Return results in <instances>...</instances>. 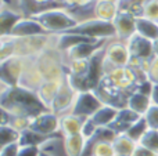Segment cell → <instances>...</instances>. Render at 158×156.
<instances>
[{"label": "cell", "mask_w": 158, "mask_h": 156, "mask_svg": "<svg viewBox=\"0 0 158 156\" xmlns=\"http://www.w3.org/2000/svg\"><path fill=\"white\" fill-rule=\"evenodd\" d=\"M0 108L8 112L11 116H29L36 118L38 115L50 111L40 101L36 91L13 86L6 93L0 94Z\"/></svg>", "instance_id": "cell-1"}, {"label": "cell", "mask_w": 158, "mask_h": 156, "mask_svg": "<svg viewBox=\"0 0 158 156\" xmlns=\"http://www.w3.org/2000/svg\"><path fill=\"white\" fill-rule=\"evenodd\" d=\"M33 19L39 22L46 29L49 35H61L68 30H71L74 26H77L79 19L74 17L71 13L61 7H53L40 10L31 15Z\"/></svg>", "instance_id": "cell-2"}, {"label": "cell", "mask_w": 158, "mask_h": 156, "mask_svg": "<svg viewBox=\"0 0 158 156\" xmlns=\"http://www.w3.org/2000/svg\"><path fill=\"white\" fill-rule=\"evenodd\" d=\"M36 64L44 80H63L67 76V64L64 55L56 47H49L35 57Z\"/></svg>", "instance_id": "cell-3"}, {"label": "cell", "mask_w": 158, "mask_h": 156, "mask_svg": "<svg viewBox=\"0 0 158 156\" xmlns=\"http://www.w3.org/2000/svg\"><path fill=\"white\" fill-rule=\"evenodd\" d=\"M65 33L85 36V37H90V39H97V40H111V39L117 37L115 26L112 22L101 21V19L94 18V17L79 21L77 26H74L71 30H68Z\"/></svg>", "instance_id": "cell-4"}, {"label": "cell", "mask_w": 158, "mask_h": 156, "mask_svg": "<svg viewBox=\"0 0 158 156\" xmlns=\"http://www.w3.org/2000/svg\"><path fill=\"white\" fill-rule=\"evenodd\" d=\"M101 107H103V102L96 96L94 91H82V93H78L77 99H75L69 112L74 113V115L81 116V118L89 119Z\"/></svg>", "instance_id": "cell-5"}, {"label": "cell", "mask_w": 158, "mask_h": 156, "mask_svg": "<svg viewBox=\"0 0 158 156\" xmlns=\"http://www.w3.org/2000/svg\"><path fill=\"white\" fill-rule=\"evenodd\" d=\"M25 65H27V58L18 57V55L2 61L0 62V80L8 83L10 86H18L19 79L24 73Z\"/></svg>", "instance_id": "cell-6"}, {"label": "cell", "mask_w": 158, "mask_h": 156, "mask_svg": "<svg viewBox=\"0 0 158 156\" xmlns=\"http://www.w3.org/2000/svg\"><path fill=\"white\" fill-rule=\"evenodd\" d=\"M77 96H78V91L69 84V82L67 80V76H65V80H64L63 86H61L50 111L57 113L58 116L68 113L71 111L72 105H74L75 99H77Z\"/></svg>", "instance_id": "cell-7"}, {"label": "cell", "mask_w": 158, "mask_h": 156, "mask_svg": "<svg viewBox=\"0 0 158 156\" xmlns=\"http://www.w3.org/2000/svg\"><path fill=\"white\" fill-rule=\"evenodd\" d=\"M31 130L39 133V134L52 137L56 133L60 131V116L52 111H46V112L38 115L36 118H33Z\"/></svg>", "instance_id": "cell-8"}, {"label": "cell", "mask_w": 158, "mask_h": 156, "mask_svg": "<svg viewBox=\"0 0 158 156\" xmlns=\"http://www.w3.org/2000/svg\"><path fill=\"white\" fill-rule=\"evenodd\" d=\"M112 24L115 26L118 40L126 41L136 33V17L132 13H129L126 8H121L119 14L117 15Z\"/></svg>", "instance_id": "cell-9"}, {"label": "cell", "mask_w": 158, "mask_h": 156, "mask_svg": "<svg viewBox=\"0 0 158 156\" xmlns=\"http://www.w3.org/2000/svg\"><path fill=\"white\" fill-rule=\"evenodd\" d=\"M43 82L44 77L42 75L40 69H39L38 64H36V60L35 58H27V65H25L24 73L19 79L18 86L28 88V90L38 91V88L43 84Z\"/></svg>", "instance_id": "cell-10"}, {"label": "cell", "mask_w": 158, "mask_h": 156, "mask_svg": "<svg viewBox=\"0 0 158 156\" xmlns=\"http://www.w3.org/2000/svg\"><path fill=\"white\" fill-rule=\"evenodd\" d=\"M104 57L108 58V60L117 66H128L132 55L128 49L126 41H122V40L111 41L110 40L108 43L106 44V47H104Z\"/></svg>", "instance_id": "cell-11"}, {"label": "cell", "mask_w": 158, "mask_h": 156, "mask_svg": "<svg viewBox=\"0 0 158 156\" xmlns=\"http://www.w3.org/2000/svg\"><path fill=\"white\" fill-rule=\"evenodd\" d=\"M39 35H49L43 26L32 17H24L15 24V26L11 29L8 36L13 37H31V36Z\"/></svg>", "instance_id": "cell-12"}, {"label": "cell", "mask_w": 158, "mask_h": 156, "mask_svg": "<svg viewBox=\"0 0 158 156\" xmlns=\"http://www.w3.org/2000/svg\"><path fill=\"white\" fill-rule=\"evenodd\" d=\"M126 44L132 57L140 58V60H151L154 57L153 41L140 36L139 33H135L129 40H126Z\"/></svg>", "instance_id": "cell-13"}, {"label": "cell", "mask_w": 158, "mask_h": 156, "mask_svg": "<svg viewBox=\"0 0 158 156\" xmlns=\"http://www.w3.org/2000/svg\"><path fill=\"white\" fill-rule=\"evenodd\" d=\"M119 4L118 0H96L93 3V17L101 21L114 22L121 11Z\"/></svg>", "instance_id": "cell-14"}, {"label": "cell", "mask_w": 158, "mask_h": 156, "mask_svg": "<svg viewBox=\"0 0 158 156\" xmlns=\"http://www.w3.org/2000/svg\"><path fill=\"white\" fill-rule=\"evenodd\" d=\"M64 80H44L43 84L40 86V87L38 88V91H36V94H38V97L40 98V101L44 104V107L47 108V109H50L53 105V102H54L56 97H57L58 91H60L61 86H63Z\"/></svg>", "instance_id": "cell-15"}, {"label": "cell", "mask_w": 158, "mask_h": 156, "mask_svg": "<svg viewBox=\"0 0 158 156\" xmlns=\"http://www.w3.org/2000/svg\"><path fill=\"white\" fill-rule=\"evenodd\" d=\"M86 122L85 118H81L78 115L68 112L65 115L60 116V131L63 133L64 137L68 135H75V134H82V129Z\"/></svg>", "instance_id": "cell-16"}, {"label": "cell", "mask_w": 158, "mask_h": 156, "mask_svg": "<svg viewBox=\"0 0 158 156\" xmlns=\"http://www.w3.org/2000/svg\"><path fill=\"white\" fill-rule=\"evenodd\" d=\"M142 118H143L142 115H139L137 112L132 111L131 108L125 107V108H122V109H119L118 116H117V120H115L110 127H111L112 130H115L118 134H121V133H126V130H128L132 124H135L139 119H142Z\"/></svg>", "instance_id": "cell-17"}, {"label": "cell", "mask_w": 158, "mask_h": 156, "mask_svg": "<svg viewBox=\"0 0 158 156\" xmlns=\"http://www.w3.org/2000/svg\"><path fill=\"white\" fill-rule=\"evenodd\" d=\"M151 105H153L151 96L142 93V91H139V90H135L133 93H131L128 97V108H131L132 111L137 112L142 116L146 115V112L148 111V108H150Z\"/></svg>", "instance_id": "cell-18"}, {"label": "cell", "mask_w": 158, "mask_h": 156, "mask_svg": "<svg viewBox=\"0 0 158 156\" xmlns=\"http://www.w3.org/2000/svg\"><path fill=\"white\" fill-rule=\"evenodd\" d=\"M21 18H24V14L15 11L14 8L7 7L2 4V11H0V28H2V35H8L11 32L15 24Z\"/></svg>", "instance_id": "cell-19"}, {"label": "cell", "mask_w": 158, "mask_h": 156, "mask_svg": "<svg viewBox=\"0 0 158 156\" xmlns=\"http://www.w3.org/2000/svg\"><path fill=\"white\" fill-rule=\"evenodd\" d=\"M118 112H119L118 108L111 107V105H103L90 119L97 127H110L117 120Z\"/></svg>", "instance_id": "cell-20"}, {"label": "cell", "mask_w": 158, "mask_h": 156, "mask_svg": "<svg viewBox=\"0 0 158 156\" xmlns=\"http://www.w3.org/2000/svg\"><path fill=\"white\" fill-rule=\"evenodd\" d=\"M136 33L140 36L154 41L158 39V22L153 19L144 18V17H137L136 18Z\"/></svg>", "instance_id": "cell-21"}, {"label": "cell", "mask_w": 158, "mask_h": 156, "mask_svg": "<svg viewBox=\"0 0 158 156\" xmlns=\"http://www.w3.org/2000/svg\"><path fill=\"white\" fill-rule=\"evenodd\" d=\"M86 142L87 140L82 134L64 137V149L67 156H82L86 148Z\"/></svg>", "instance_id": "cell-22"}, {"label": "cell", "mask_w": 158, "mask_h": 156, "mask_svg": "<svg viewBox=\"0 0 158 156\" xmlns=\"http://www.w3.org/2000/svg\"><path fill=\"white\" fill-rule=\"evenodd\" d=\"M115 149V154L119 156H132L137 146V142L133 141L129 135H126L125 133H121L117 135V138L112 142Z\"/></svg>", "instance_id": "cell-23"}, {"label": "cell", "mask_w": 158, "mask_h": 156, "mask_svg": "<svg viewBox=\"0 0 158 156\" xmlns=\"http://www.w3.org/2000/svg\"><path fill=\"white\" fill-rule=\"evenodd\" d=\"M52 140H53V137H47V135L39 134V133L29 129V130H27V131L21 133L19 144H21V146H39L40 149H43V146Z\"/></svg>", "instance_id": "cell-24"}, {"label": "cell", "mask_w": 158, "mask_h": 156, "mask_svg": "<svg viewBox=\"0 0 158 156\" xmlns=\"http://www.w3.org/2000/svg\"><path fill=\"white\" fill-rule=\"evenodd\" d=\"M90 58H82V60H74L67 62V73L74 76H85L89 71Z\"/></svg>", "instance_id": "cell-25"}, {"label": "cell", "mask_w": 158, "mask_h": 156, "mask_svg": "<svg viewBox=\"0 0 158 156\" xmlns=\"http://www.w3.org/2000/svg\"><path fill=\"white\" fill-rule=\"evenodd\" d=\"M19 140H21V133L17 131L14 127H11L10 124L0 126V141H2V146H6L8 144L19 142Z\"/></svg>", "instance_id": "cell-26"}, {"label": "cell", "mask_w": 158, "mask_h": 156, "mask_svg": "<svg viewBox=\"0 0 158 156\" xmlns=\"http://www.w3.org/2000/svg\"><path fill=\"white\" fill-rule=\"evenodd\" d=\"M148 129H150V127H148L147 122H146L144 116H143L142 119H139V120H137L136 123L132 124V126L129 127L128 130H126L125 134H126V135H129V137H131L132 140L136 141V142L139 144V141L142 140V137L146 134V131H147Z\"/></svg>", "instance_id": "cell-27"}, {"label": "cell", "mask_w": 158, "mask_h": 156, "mask_svg": "<svg viewBox=\"0 0 158 156\" xmlns=\"http://www.w3.org/2000/svg\"><path fill=\"white\" fill-rule=\"evenodd\" d=\"M142 17L158 22V0H142Z\"/></svg>", "instance_id": "cell-28"}, {"label": "cell", "mask_w": 158, "mask_h": 156, "mask_svg": "<svg viewBox=\"0 0 158 156\" xmlns=\"http://www.w3.org/2000/svg\"><path fill=\"white\" fill-rule=\"evenodd\" d=\"M139 144L158 154V130L148 129L146 134L142 137V140L139 141Z\"/></svg>", "instance_id": "cell-29"}, {"label": "cell", "mask_w": 158, "mask_h": 156, "mask_svg": "<svg viewBox=\"0 0 158 156\" xmlns=\"http://www.w3.org/2000/svg\"><path fill=\"white\" fill-rule=\"evenodd\" d=\"M32 123H33V118H29V116H11V120L8 124L11 127H14L17 131L24 133L31 129Z\"/></svg>", "instance_id": "cell-30"}, {"label": "cell", "mask_w": 158, "mask_h": 156, "mask_svg": "<svg viewBox=\"0 0 158 156\" xmlns=\"http://www.w3.org/2000/svg\"><path fill=\"white\" fill-rule=\"evenodd\" d=\"M144 119L150 129L158 130V105L157 104H153L148 108V111L144 115Z\"/></svg>", "instance_id": "cell-31"}, {"label": "cell", "mask_w": 158, "mask_h": 156, "mask_svg": "<svg viewBox=\"0 0 158 156\" xmlns=\"http://www.w3.org/2000/svg\"><path fill=\"white\" fill-rule=\"evenodd\" d=\"M21 149H22V146L19 142L8 144V145H6V146H2V149H0V156H18Z\"/></svg>", "instance_id": "cell-32"}, {"label": "cell", "mask_w": 158, "mask_h": 156, "mask_svg": "<svg viewBox=\"0 0 158 156\" xmlns=\"http://www.w3.org/2000/svg\"><path fill=\"white\" fill-rule=\"evenodd\" d=\"M98 130V127L96 126L94 123H93L92 119H86V122H85L83 124V129H82V135H83L86 140H90V138L93 137V135L96 134V131Z\"/></svg>", "instance_id": "cell-33"}, {"label": "cell", "mask_w": 158, "mask_h": 156, "mask_svg": "<svg viewBox=\"0 0 158 156\" xmlns=\"http://www.w3.org/2000/svg\"><path fill=\"white\" fill-rule=\"evenodd\" d=\"M147 79L150 80L153 84H158V57L151 58L150 69L147 73Z\"/></svg>", "instance_id": "cell-34"}, {"label": "cell", "mask_w": 158, "mask_h": 156, "mask_svg": "<svg viewBox=\"0 0 158 156\" xmlns=\"http://www.w3.org/2000/svg\"><path fill=\"white\" fill-rule=\"evenodd\" d=\"M96 0H61L64 6H68V7H79V8H83L87 7L89 4L94 3Z\"/></svg>", "instance_id": "cell-35"}, {"label": "cell", "mask_w": 158, "mask_h": 156, "mask_svg": "<svg viewBox=\"0 0 158 156\" xmlns=\"http://www.w3.org/2000/svg\"><path fill=\"white\" fill-rule=\"evenodd\" d=\"M42 149L39 146H22L18 156H40Z\"/></svg>", "instance_id": "cell-36"}, {"label": "cell", "mask_w": 158, "mask_h": 156, "mask_svg": "<svg viewBox=\"0 0 158 156\" xmlns=\"http://www.w3.org/2000/svg\"><path fill=\"white\" fill-rule=\"evenodd\" d=\"M132 156H158V154L157 152H153L151 149L146 148V146L140 145V144H137L136 149H135V152Z\"/></svg>", "instance_id": "cell-37"}, {"label": "cell", "mask_w": 158, "mask_h": 156, "mask_svg": "<svg viewBox=\"0 0 158 156\" xmlns=\"http://www.w3.org/2000/svg\"><path fill=\"white\" fill-rule=\"evenodd\" d=\"M151 99H153V104L158 105V84L153 86V91H151Z\"/></svg>", "instance_id": "cell-38"}, {"label": "cell", "mask_w": 158, "mask_h": 156, "mask_svg": "<svg viewBox=\"0 0 158 156\" xmlns=\"http://www.w3.org/2000/svg\"><path fill=\"white\" fill-rule=\"evenodd\" d=\"M153 53H154V57H158V39L153 41Z\"/></svg>", "instance_id": "cell-39"}, {"label": "cell", "mask_w": 158, "mask_h": 156, "mask_svg": "<svg viewBox=\"0 0 158 156\" xmlns=\"http://www.w3.org/2000/svg\"><path fill=\"white\" fill-rule=\"evenodd\" d=\"M33 2H35L36 4H44V3H50V2H53V0H33Z\"/></svg>", "instance_id": "cell-40"}, {"label": "cell", "mask_w": 158, "mask_h": 156, "mask_svg": "<svg viewBox=\"0 0 158 156\" xmlns=\"http://www.w3.org/2000/svg\"><path fill=\"white\" fill-rule=\"evenodd\" d=\"M40 156H52V155H50L49 152H46V151H42L40 152Z\"/></svg>", "instance_id": "cell-41"}, {"label": "cell", "mask_w": 158, "mask_h": 156, "mask_svg": "<svg viewBox=\"0 0 158 156\" xmlns=\"http://www.w3.org/2000/svg\"><path fill=\"white\" fill-rule=\"evenodd\" d=\"M119 3H131V2H135V0H118Z\"/></svg>", "instance_id": "cell-42"}, {"label": "cell", "mask_w": 158, "mask_h": 156, "mask_svg": "<svg viewBox=\"0 0 158 156\" xmlns=\"http://www.w3.org/2000/svg\"><path fill=\"white\" fill-rule=\"evenodd\" d=\"M115 156H119V155H115Z\"/></svg>", "instance_id": "cell-43"}]
</instances>
